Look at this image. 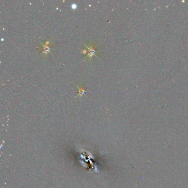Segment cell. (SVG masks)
Segmentation results:
<instances>
[{"label":"cell","instance_id":"6da1fadb","mask_svg":"<svg viewBox=\"0 0 188 188\" xmlns=\"http://www.w3.org/2000/svg\"><path fill=\"white\" fill-rule=\"evenodd\" d=\"M79 96H81L85 92V91L84 88H79Z\"/></svg>","mask_w":188,"mask_h":188},{"label":"cell","instance_id":"7a4b0ae2","mask_svg":"<svg viewBox=\"0 0 188 188\" xmlns=\"http://www.w3.org/2000/svg\"><path fill=\"white\" fill-rule=\"evenodd\" d=\"M71 7H72V9H73V10L76 9V8H77V4H72V5H71Z\"/></svg>","mask_w":188,"mask_h":188}]
</instances>
